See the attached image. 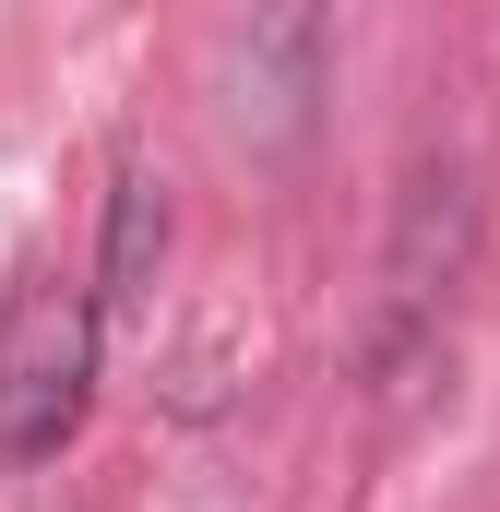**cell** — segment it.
<instances>
[{
    "label": "cell",
    "instance_id": "1",
    "mask_svg": "<svg viewBox=\"0 0 500 512\" xmlns=\"http://www.w3.org/2000/svg\"><path fill=\"white\" fill-rule=\"evenodd\" d=\"M96 286H60L36 274L0 322V465H60V441L84 429V393H96Z\"/></svg>",
    "mask_w": 500,
    "mask_h": 512
},
{
    "label": "cell",
    "instance_id": "2",
    "mask_svg": "<svg viewBox=\"0 0 500 512\" xmlns=\"http://www.w3.org/2000/svg\"><path fill=\"white\" fill-rule=\"evenodd\" d=\"M465 239H477V191H465V155H441V167H417L405 227H393V262H381V382L441 334L453 274H465Z\"/></svg>",
    "mask_w": 500,
    "mask_h": 512
},
{
    "label": "cell",
    "instance_id": "3",
    "mask_svg": "<svg viewBox=\"0 0 500 512\" xmlns=\"http://www.w3.org/2000/svg\"><path fill=\"white\" fill-rule=\"evenodd\" d=\"M322 96V0H262L250 12V72H239V120L262 143H298Z\"/></svg>",
    "mask_w": 500,
    "mask_h": 512
},
{
    "label": "cell",
    "instance_id": "4",
    "mask_svg": "<svg viewBox=\"0 0 500 512\" xmlns=\"http://www.w3.org/2000/svg\"><path fill=\"white\" fill-rule=\"evenodd\" d=\"M167 251V179L155 167H120V191H108V251H96V310H131L143 298V274Z\"/></svg>",
    "mask_w": 500,
    "mask_h": 512
}]
</instances>
